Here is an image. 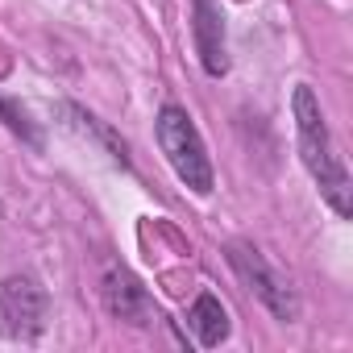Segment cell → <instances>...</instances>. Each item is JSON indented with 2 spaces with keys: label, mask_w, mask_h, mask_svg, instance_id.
Returning <instances> with one entry per match:
<instances>
[{
  "label": "cell",
  "mask_w": 353,
  "mask_h": 353,
  "mask_svg": "<svg viewBox=\"0 0 353 353\" xmlns=\"http://www.w3.org/2000/svg\"><path fill=\"white\" fill-rule=\"evenodd\" d=\"M291 112H295L299 158H303V166H307V174H312L316 192L324 196V204H328L341 221H349V212H353L349 166H345V158H341V150H336V141H332V129H328V121H324V108H320V100H316V92H312L307 83L295 88Z\"/></svg>",
  "instance_id": "obj_1"
},
{
  "label": "cell",
  "mask_w": 353,
  "mask_h": 353,
  "mask_svg": "<svg viewBox=\"0 0 353 353\" xmlns=\"http://www.w3.org/2000/svg\"><path fill=\"white\" fill-rule=\"evenodd\" d=\"M154 137H158L162 158L174 170V179L183 188H192L196 196H212L216 174H212V158H208V145H204L192 112L179 104H162L154 117Z\"/></svg>",
  "instance_id": "obj_2"
},
{
  "label": "cell",
  "mask_w": 353,
  "mask_h": 353,
  "mask_svg": "<svg viewBox=\"0 0 353 353\" xmlns=\"http://www.w3.org/2000/svg\"><path fill=\"white\" fill-rule=\"evenodd\" d=\"M229 266L237 270V279L270 307V316L274 320H283V324H295L299 320V312H303V303H299V295H295V287H291V279L287 274H279L266 258H262V250L258 245H250V241H233L229 245Z\"/></svg>",
  "instance_id": "obj_3"
},
{
  "label": "cell",
  "mask_w": 353,
  "mask_h": 353,
  "mask_svg": "<svg viewBox=\"0 0 353 353\" xmlns=\"http://www.w3.org/2000/svg\"><path fill=\"white\" fill-rule=\"evenodd\" d=\"M42 332H46V291L26 274L5 279L0 283V336L38 341Z\"/></svg>",
  "instance_id": "obj_4"
},
{
  "label": "cell",
  "mask_w": 353,
  "mask_h": 353,
  "mask_svg": "<svg viewBox=\"0 0 353 353\" xmlns=\"http://www.w3.org/2000/svg\"><path fill=\"white\" fill-rule=\"evenodd\" d=\"M100 295H104V307L112 320L121 324H133V328H154L162 316H158V303L150 299V291L141 287V279L121 266V262H108L104 274H100Z\"/></svg>",
  "instance_id": "obj_5"
},
{
  "label": "cell",
  "mask_w": 353,
  "mask_h": 353,
  "mask_svg": "<svg viewBox=\"0 0 353 353\" xmlns=\"http://www.w3.org/2000/svg\"><path fill=\"white\" fill-rule=\"evenodd\" d=\"M192 34H196V50L208 75H225L229 59H225V26H221V9L216 0H196V13H192Z\"/></svg>",
  "instance_id": "obj_6"
},
{
  "label": "cell",
  "mask_w": 353,
  "mask_h": 353,
  "mask_svg": "<svg viewBox=\"0 0 353 353\" xmlns=\"http://www.w3.org/2000/svg\"><path fill=\"white\" fill-rule=\"evenodd\" d=\"M188 332L196 336V345H200V349H216V345H225V341H229L233 324H229L225 303H221L212 291H200V295H196V303L188 307Z\"/></svg>",
  "instance_id": "obj_7"
}]
</instances>
